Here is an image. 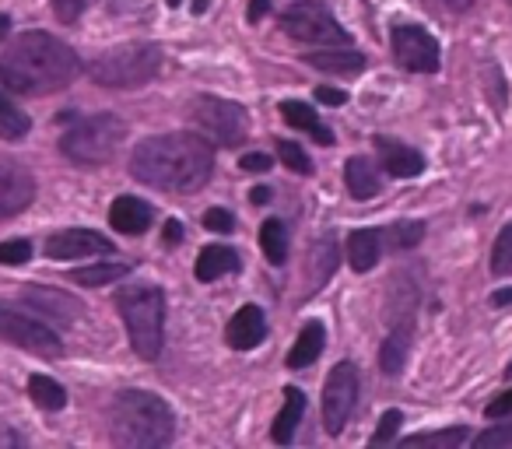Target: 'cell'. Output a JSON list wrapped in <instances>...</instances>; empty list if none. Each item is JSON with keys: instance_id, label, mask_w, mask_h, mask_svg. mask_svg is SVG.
<instances>
[{"instance_id": "cell-2", "label": "cell", "mask_w": 512, "mask_h": 449, "mask_svg": "<svg viewBox=\"0 0 512 449\" xmlns=\"http://www.w3.org/2000/svg\"><path fill=\"white\" fill-rule=\"evenodd\" d=\"M81 74V60L60 39L46 32H25L11 43L8 57L0 60V88L18 95H50L71 85Z\"/></svg>"}, {"instance_id": "cell-48", "label": "cell", "mask_w": 512, "mask_h": 449, "mask_svg": "<svg viewBox=\"0 0 512 449\" xmlns=\"http://www.w3.org/2000/svg\"><path fill=\"white\" fill-rule=\"evenodd\" d=\"M8 32H11V18H8V15H0V39L8 36Z\"/></svg>"}, {"instance_id": "cell-35", "label": "cell", "mask_w": 512, "mask_h": 449, "mask_svg": "<svg viewBox=\"0 0 512 449\" xmlns=\"http://www.w3.org/2000/svg\"><path fill=\"white\" fill-rule=\"evenodd\" d=\"M278 151H281V162H285V169H295L299 176H309V172H313V165H309L306 151H302L295 141H281Z\"/></svg>"}, {"instance_id": "cell-39", "label": "cell", "mask_w": 512, "mask_h": 449, "mask_svg": "<svg viewBox=\"0 0 512 449\" xmlns=\"http://www.w3.org/2000/svg\"><path fill=\"white\" fill-rule=\"evenodd\" d=\"M204 225H207V229H211V232H221V236H228V232L235 229L232 214L221 211V207H211V211L204 214Z\"/></svg>"}, {"instance_id": "cell-33", "label": "cell", "mask_w": 512, "mask_h": 449, "mask_svg": "<svg viewBox=\"0 0 512 449\" xmlns=\"http://www.w3.org/2000/svg\"><path fill=\"white\" fill-rule=\"evenodd\" d=\"M491 271H495L498 278L512 274V225H505V229L498 232L495 250H491Z\"/></svg>"}, {"instance_id": "cell-13", "label": "cell", "mask_w": 512, "mask_h": 449, "mask_svg": "<svg viewBox=\"0 0 512 449\" xmlns=\"http://www.w3.org/2000/svg\"><path fill=\"white\" fill-rule=\"evenodd\" d=\"M95 253H113V243H109L102 232L92 229H67L50 236L46 243V257L50 260H81V257H95Z\"/></svg>"}, {"instance_id": "cell-42", "label": "cell", "mask_w": 512, "mask_h": 449, "mask_svg": "<svg viewBox=\"0 0 512 449\" xmlns=\"http://www.w3.org/2000/svg\"><path fill=\"white\" fill-rule=\"evenodd\" d=\"M316 99H320L323 106H344V102H348V92H341V88H320Z\"/></svg>"}, {"instance_id": "cell-15", "label": "cell", "mask_w": 512, "mask_h": 449, "mask_svg": "<svg viewBox=\"0 0 512 449\" xmlns=\"http://www.w3.org/2000/svg\"><path fill=\"white\" fill-rule=\"evenodd\" d=\"M22 299L29 302L32 309H39L43 316H53L60 323H74L81 316V302L67 292H57V288H22Z\"/></svg>"}, {"instance_id": "cell-19", "label": "cell", "mask_w": 512, "mask_h": 449, "mask_svg": "<svg viewBox=\"0 0 512 449\" xmlns=\"http://www.w3.org/2000/svg\"><path fill=\"white\" fill-rule=\"evenodd\" d=\"M323 344H327V330H323L320 320L306 323L299 334V341H295V348L288 351V369H306V365H313L316 358L323 355Z\"/></svg>"}, {"instance_id": "cell-21", "label": "cell", "mask_w": 512, "mask_h": 449, "mask_svg": "<svg viewBox=\"0 0 512 449\" xmlns=\"http://www.w3.org/2000/svg\"><path fill=\"white\" fill-rule=\"evenodd\" d=\"M232 271H239V257H235V250H228V246H207V250H200L197 267H193L197 281H204V285Z\"/></svg>"}, {"instance_id": "cell-32", "label": "cell", "mask_w": 512, "mask_h": 449, "mask_svg": "<svg viewBox=\"0 0 512 449\" xmlns=\"http://www.w3.org/2000/svg\"><path fill=\"white\" fill-rule=\"evenodd\" d=\"M29 116L22 113V109H15L8 102V106L0 109V137H4V141H18V137H25L29 134Z\"/></svg>"}, {"instance_id": "cell-9", "label": "cell", "mask_w": 512, "mask_h": 449, "mask_svg": "<svg viewBox=\"0 0 512 449\" xmlns=\"http://www.w3.org/2000/svg\"><path fill=\"white\" fill-rule=\"evenodd\" d=\"M0 341H11V344H18V348L36 351V355H46V358L60 355L57 330L11 306H0Z\"/></svg>"}, {"instance_id": "cell-6", "label": "cell", "mask_w": 512, "mask_h": 449, "mask_svg": "<svg viewBox=\"0 0 512 449\" xmlns=\"http://www.w3.org/2000/svg\"><path fill=\"white\" fill-rule=\"evenodd\" d=\"M158 67H162V50L155 43H123L92 60L88 74L102 88H141L155 78Z\"/></svg>"}, {"instance_id": "cell-50", "label": "cell", "mask_w": 512, "mask_h": 449, "mask_svg": "<svg viewBox=\"0 0 512 449\" xmlns=\"http://www.w3.org/2000/svg\"><path fill=\"white\" fill-rule=\"evenodd\" d=\"M505 379H512V365H509V369H505Z\"/></svg>"}, {"instance_id": "cell-51", "label": "cell", "mask_w": 512, "mask_h": 449, "mask_svg": "<svg viewBox=\"0 0 512 449\" xmlns=\"http://www.w3.org/2000/svg\"><path fill=\"white\" fill-rule=\"evenodd\" d=\"M169 4H179V0H169Z\"/></svg>"}, {"instance_id": "cell-26", "label": "cell", "mask_w": 512, "mask_h": 449, "mask_svg": "<svg viewBox=\"0 0 512 449\" xmlns=\"http://www.w3.org/2000/svg\"><path fill=\"white\" fill-rule=\"evenodd\" d=\"M130 274V264H88L81 267V271L71 274V281H78V285L85 288H102V285H113V281H123Z\"/></svg>"}, {"instance_id": "cell-12", "label": "cell", "mask_w": 512, "mask_h": 449, "mask_svg": "<svg viewBox=\"0 0 512 449\" xmlns=\"http://www.w3.org/2000/svg\"><path fill=\"white\" fill-rule=\"evenodd\" d=\"M36 200V179L15 158H0V221L15 218Z\"/></svg>"}, {"instance_id": "cell-11", "label": "cell", "mask_w": 512, "mask_h": 449, "mask_svg": "<svg viewBox=\"0 0 512 449\" xmlns=\"http://www.w3.org/2000/svg\"><path fill=\"white\" fill-rule=\"evenodd\" d=\"M390 46H393V57H397L400 67L414 74H435L439 71V43L435 36H428L425 29L418 25H397L390 36Z\"/></svg>"}, {"instance_id": "cell-44", "label": "cell", "mask_w": 512, "mask_h": 449, "mask_svg": "<svg viewBox=\"0 0 512 449\" xmlns=\"http://www.w3.org/2000/svg\"><path fill=\"white\" fill-rule=\"evenodd\" d=\"M165 243H183V225L179 221H165Z\"/></svg>"}, {"instance_id": "cell-36", "label": "cell", "mask_w": 512, "mask_h": 449, "mask_svg": "<svg viewBox=\"0 0 512 449\" xmlns=\"http://www.w3.org/2000/svg\"><path fill=\"white\" fill-rule=\"evenodd\" d=\"M32 257V243L29 239H11V243H0V264L18 267Z\"/></svg>"}, {"instance_id": "cell-24", "label": "cell", "mask_w": 512, "mask_h": 449, "mask_svg": "<svg viewBox=\"0 0 512 449\" xmlns=\"http://www.w3.org/2000/svg\"><path fill=\"white\" fill-rule=\"evenodd\" d=\"M302 411H306V397H302L299 386H288L285 390V407H281V414L274 418V442H292L295 439V428H299L302 421Z\"/></svg>"}, {"instance_id": "cell-38", "label": "cell", "mask_w": 512, "mask_h": 449, "mask_svg": "<svg viewBox=\"0 0 512 449\" xmlns=\"http://www.w3.org/2000/svg\"><path fill=\"white\" fill-rule=\"evenodd\" d=\"M88 4H92V0H53V15H57L64 25H71L85 15Z\"/></svg>"}, {"instance_id": "cell-34", "label": "cell", "mask_w": 512, "mask_h": 449, "mask_svg": "<svg viewBox=\"0 0 512 449\" xmlns=\"http://www.w3.org/2000/svg\"><path fill=\"white\" fill-rule=\"evenodd\" d=\"M477 449H512V421H502L477 435Z\"/></svg>"}, {"instance_id": "cell-22", "label": "cell", "mask_w": 512, "mask_h": 449, "mask_svg": "<svg viewBox=\"0 0 512 449\" xmlns=\"http://www.w3.org/2000/svg\"><path fill=\"white\" fill-rule=\"evenodd\" d=\"M278 113L285 116V123H292V127H299V130H306V134H313L320 144H334V130L323 127L320 116H316L313 109L306 106V102L288 99V102H281V106H278Z\"/></svg>"}, {"instance_id": "cell-16", "label": "cell", "mask_w": 512, "mask_h": 449, "mask_svg": "<svg viewBox=\"0 0 512 449\" xmlns=\"http://www.w3.org/2000/svg\"><path fill=\"white\" fill-rule=\"evenodd\" d=\"M376 148H379V162H383V169L390 172V176L414 179L421 169H425V158H421V151L407 148V144L390 141V137H379Z\"/></svg>"}, {"instance_id": "cell-7", "label": "cell", "mask_w": 512, "mask_h": 449, "mask_svg": "<svg viewBox=\"0 0 512 449\" xmlns=\"http://www.w3.org/2000/svg\"><path fill=\"white\" fill-rule=\"evenodd\" d=\"M190 120L197 127V134L211 144H221V148H235L246 137V109L239 102L228 99H214V95H204V99L193 102Z\"/></svg>"}, {"instance_id": "cell-30", "label": "cell", "mask_w": 512, "mask_h": 449, "mask_svg": "<svg viewBox=\"0 0 512 449\" xmlns=\"http://www.w3.org/2000/svg\"><path fill=\"white\" fill-rule=\"evenodd\" d=\"M334 264H337V246L330 236H323L320 243L313 246V257H309V267H313V288H320L323 281L330 278Z\"/></svg>"}, {"instance_id": "cell-23", "label": "cell", "mask_w": 512, "mask_h": 449, "mask_svg": "<svg viewBox=\"0 0 512 449\" xmlns=\"http://www.w3.org/2000/svg\"><path fill=\"white\" fill-rule=\"evenodd\" d=\"M379 243H383V236L372 229H358L348 236V260L358 274L372 271L379 264Z\"/></svg>"}, {"instance_id": "cell-45", "label": "cell", "mask_w": 512, "mask_h": 449, "mask_svg": "<svg viewBox=\"0 0 512 449\" xmlns=\"http://www.w3.org/2000/svg\"><path fill=\"white\" fill-rule=\"evenodd\" d=\"M271 197L274 193L267 190V186H256V190H249V200H253L256 207H264V204H271Z\"/></svg>"}, {"instance_id": "cell-14", "label": "cell", "mask_w": 512, "mask_h": 449, "mask_svg": "<svg viewBox=\"0 0 512 449\" xmlns=\"http://www.w3.org/2000/svg\"><path fill=\"white\" fill-rule=\"evenodd\" d=\"M267 337V316L260 306H242L239 313L228 320L225 341L232 344L235 351H249Z\"/></svg>"}, {"instance_id": "cell-10", "label": "cell", "mask_w": 512, "mask_h": 449, "mask_svg": "<svg viewBox=\"0 0 512 449\" xmlns=\"http://www.w3.org/2000/svg\"><path fill=\"white\" fill-rule=\"evenodd\" d=\"M358 400V369L351 362L334 365L323 386V425L330 435H341Z\"/></svg>"}, {"instance_id": "cell-46", "label": "cell", "mask_w": 512, "mask_h": 449, "mask_svg": "<svg viewBox=\"0 0 512 449\" xmlns=\"http://www.w3.org/2000/svg\"><path fill=\"white\" fill-rule=\"evenodd\" d=\"M439 4H442L446 11H467L470 4H474V0H439Z\"/></svg>"}, {"instance_id": "cell-1", "label": "cell", "mask_w": 512, "mask_h": 449, "mask_svg": "<svg viewBox=\"0 0 512 449\" xmlns=\"http://www.w3.org/2000/svg\"><path fill=\"white\" fill-rule=\"evenodd\" d=\"M214 148L200 134H162L137 144L130 155V176L144 186L169 193H193L211 179Z\"/></svg>"}, {"instance_id": "cell-4", "label": "cell", "mask_w": 512, "mask_h": 449, "mask_svg": "<svg viewBox=\"0 0 512 449\" xmlns=\"http://www.w3.org/2000/svg\"><path fill=\"white\" fill-rule=\"evenodd\" d=\"M116 309H120L123 323L134 351L144 362H155L162 355V337H165V295L155 285H127L116 292Z\"/></svg>"}, {"instance_id": "cell-5", "label": "cell", "mask_w": 512, "mask_h": 449, "mask_svg": "<svg viewBox=\"0 0 512 449\" xmlns=\"http://www.w3.org/2000/svg\"><path fill=\"white\" fill-rule=\"evenodd\" d=\"M127 137V123L116 113H95L78 120L64 137H60V151L78 165H106L116 155V148Z\"/></svg>"}, {"instance_id": "cell-41", "label": "cell", "mask_w": 512, "mask_h": 449, "mask_svg": "<svg viewBox=\"0 0 512 449\" xmlns=\"http://www.w3.org/2000/svg\"><path fill=\"white\" fill-rule=\"evenodd\" d=\"M239 169L242 172H271V158H267L264 151H253V155H242Z\"/></svg>"}, {"instance_id": "cell-18", "label": "cell", "mask_w": 512, "mask_h": 449, "mask_svg": "<svg viewBox=\"0 0 512 449\" xmlns=\"http://www.w3.org/2000/svg\"><path fill=\"white\" fill-rule=\"evenodd\" d=\"M344 183H348V193L358 200H369L376 197L379 190H383V179H379V172L372 169L369 158H348V165H344Z\"/></svg>"}, {"instance_id": "cell-20", "label": "cell", "mask_w": 512, "mask_h": 449, "mask_svg": "<svg viewBox=\"0 0 512 449\" xmlns=\"http://www.w3.org/2000/svg\"><path fill=\"white\" fill-rule=\"evenodd\" d=\"M309 67H316V71H327V74H358L365 71V57L358 50H313L306 57Z\"/></svg>"}, {"instance_id": "cell-29", "label": "cell", "mask_w": 512, "mask_h": 449, "mask_svg": "<svg viewBox=\"0 0 512 449\" xmlns=\"http://www.w3.org/2000/svg\"><path fill=\"white\" fill-rule=\"evenodd\" d=\"M467 428H442V432H418L407 435L404 446H425V449H453L460 442H467Z\"/></svg>"}, {"instance_id": "cell-49", "label": "cell", "mask_w": 512, "mask_h": 449, "mask_svg": "<svg viewBox=\"0 0 512 449\" xmlns=\"http://www.w3.org/2000/svg\"><path fill=\"white\" fill-rule=\"evenodd\" d=\"M4 106H8V99H4V95H0V109H4Z\"/></svg>"}, {"instance_id": "cell-47", "label": "cell", "mask_w": 512, "mask_h": 449, "mask_svg": "<svg viewBox=\"0 0 512 449\" xmlns=\"http://www.w3.org/2000/svg\"><path fill=\"white\" fill-rule=\"evenodd\" d=\"M491 302H495V306H505V302H512V288H502V292H495V295H491Z\"/></svg>"}, {"instance_id": "cell-40", "label": "cell", "mask_w": 512, "mask_h": 449, "mask_svg": "<svg viewBox=\"0 0 512 449\" xmlns=\"http://www.w3.org/2000/svg\"><path fill=\"white\" fill-rule=\"evenodd\" d=\"M484 414H488L491 421H498V418H509V414H512V390L498 393V397L491 400V404H488V411H484Z\"/></svg>"}, {"instance_id": "cell-37", "label": "cell", "mask_w": 512, "mask_h": 449, "mask_svg": "<svg viewBox=\"0 0 512 449\" xmlns=\"http://www.w3.org/2000/svg\"><path fill=\"white\" fill-rule=\"evenodd\" d=\"M400 421H404V414H400V411H386L383 418H379V428H376V435H372V442H376V446H383V442H393V439H397Z\"/></svg>"}, {"instance_id": "cell-28", "label": "cell", "mask_w": 512, "mask_h": 449, "mask_svg": "<svg viewBox=\"0 0 512 449\" xmlns=\"http://www.w3.org/2000/svg\"><path fill=\"white\" fill-rule=\"evenodd\" d=\"M29 397L36 400L43 411H60L67 404V390L50 376H32L29 379Z\"/></svg>"}, {"instance_id": "cell-3", "label": "cell", "mask_w": 512, "mask_h": 449, "mask_svg": "<svg viewBox=\"0 0 512 449\" xmlns=\"http://www.w3.org/2000/svg\"><path fill=\"white\" fill-rule=\"evenodd\" d=\"M109 432L127 449H158L176 439V414L158 393L123 390L109 407Z\"/></svg>"}, {"instance_id": "cell-8", "label": "cell", "mask_w": 512, "mask_h": 449, "mask_svg": "<svg viewBox=\"0 0 512 449\" xmlns=\"http://www.w3.org/2000/svg\"><path fill=\"white\" fill-rule=\"evenodd\" d=\"M281 29L288 32L299 43H313V46H348V32L337 25V18L330 15L323 4L309 0V4H295L292 11H285V22Z\"/></svg>"}, {"instance_id": "cell-31", "label": "cell", "mask_w": 512, "mask_h": 449, "mask_svg": "<svg viewBox=\"0 0 512 449\" xmlns=\"http://www.w3.org/2000/svg\"><path fill=\"white\" fill-rule=\"evenodd\" d=\"M421 239H425V221H400V225H390V232H386V243L393 250H414Z\"/></svg>"}, {"instance_id": "cell-27", "label": "cell", "mask_w": 512, "mask_h": 449, "mask_svg": "<svg viewBox=\"0 0 512 449\" xmlns=\"http://www.w3.org/2000/svg\"><path fill=\"white\" fill-rule=\"evenodd\" d=\"M260 246H264L267 260H271L274 267L285 264V257H288V232H285V221L267 218V221H264V229H260Z\"/></svg>"}, {"instance_id": "cell-25", "label": "cell", "mask_w": 512, "mask_h": 449, "mask_svg": "<svg viewBox=\"0 0 512 449\" xmlns=\"http://www.w3.org/2000/svg\"><path fill=\"white\" fill-rule=\"evenodd\" d=\"M411 323H400L397 330H393L390 337H386L383 351H379V365H383L386 376H397L400 369H404L407 362V351H411Z\"/></svg>"}, {"instance_id": "cell-43", "label": "cell", "mask_w": 512, "mask_h": 449, "mask_svg": "<svg viewBox=\"0 0 512 449\" xmlns=\"http://www.w3.org/2000/svg\"><path fill=\"white\" fill-rule=\"evenodd\" d=\"M267 8H271V4H267V0H249V11H246V18H249V22H260V18L267 15Z\"/></svg>"}, {"instance_id": "cell-17", "label": "cell", "mask_w": 512, "mask_h": 449, "mask_svg": "<svg viewBox=\"0 0 512 449\" xmlns=\"http://www.w3.org/2000/svg\"><path fill=\"white\" fill-rule=\"evenodd\" d=\"M109 225L123 236H141L151 225V207L141 197H116L109 207Z\"/></svg>"}]
</instances>
